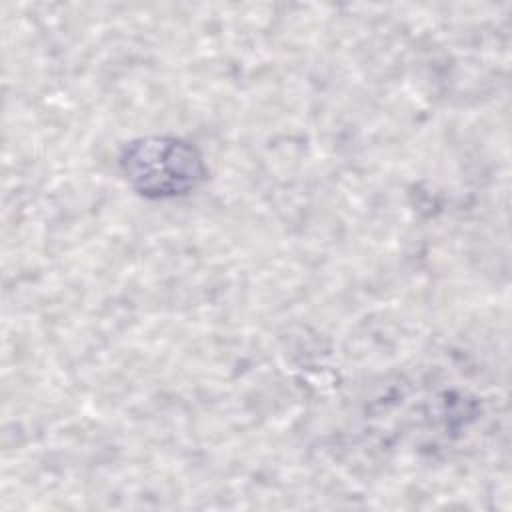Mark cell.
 Returning a JSON list of instances; mask_svg holds the SVG:
<instances>
[{"label":"cell","instance_id":"obj_1","mask_svg":"<svg viewBox=\"0 0 512 512\" xmlns=\"http://www.w3.org/2000/svg\"><path fill=\"white\" fill-rule=\"evenodd\" d=\"M120 170L126 182L146 198H174L196 190L206 178L202 154L172 136L138 138L124 146Z\"/></svg>","mask_w":512,"mask_h":512}]
</instances>
